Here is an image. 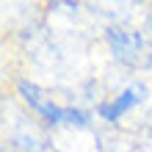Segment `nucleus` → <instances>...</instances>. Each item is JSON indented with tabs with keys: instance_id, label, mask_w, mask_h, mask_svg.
I'll list each match as a JSON object with an SVG mask.
<instances>
[{
	"instance_id": "1",
	"label": "nucleus",
	"mask_w": 152,
	"mask_h": 152,
	"mask_svg": "<svg viewBox=\"0 0 152 152\" xmlns=\"http://www.w3.org/2000/svg\"><path fill=\"white\" fill-rule=\"evenodd\" d=\"M14 94H17V100L25 105V111H31L47 130L66 127V108L69 105L56 102L39 83H33L28 77H14Z\"/></svg>"
},
{
	"instance_id": "2",
	"label": "nucleus",
	"mask_w": 152,
	"mask_h": 152,
	"mask_svg": "<svg viewBox=\"0 0 152 152\" xmlns=\"http://www.w3.org/2000/svg\"><path fill=\"white\" fill-rule=\"evenodd\" d=\"M102 39L108 44L111 58L116 64H122V66H130V69H136L141 64L147 66V58L152 56L147 50L149 47L147 33L138 31V28H130V25H108Z\"/></svg>"
},
{
	"instance_id": "3",
	"label": "nucleus",
	"mask_w": 152,
	"mask_h": 152,
	"mask_svg": "<svg viewBox=\"0 0 152 152\" xmlns=\"http://www.w3.org/2000/svg\"><path fill=\"white\" fill-rule=\"evenodd\" d=\"M149 100V83L147 80H130L124 88H119L113 97L97 102L94 116L105 124H119L130 111H136L138 105H144Z\"/></svg>"
},
{
	"instance_id": "4",
	"label": "nucleus",
	"mask_w": 152,
	"mask_h": 152,
	"mask_svg": "<svg viewBox=\"0 0 152 152\" xmlns=\"http://www.w3.org/2000/svg\"><path fill=\"white\" fill-rule=\"evenodd\" d=\"M144 31H147V36L152 42V6L147 8V17H144Z\"/></svg>"
}]
</instances>
